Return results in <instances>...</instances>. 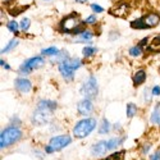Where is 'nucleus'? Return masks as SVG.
Segmentation results:
<instances>
[{"instance_id": "f257e3e1", "label": "nucleus", "mask_w": 160, "mask_h": 160, "mask_svg": "<svg viewBox=\"0 0 160 160\" xmlns=\"http://www.w3.org/2000/svg\"><path fill=\"white\" fill-rule=\"evenodd\" d=\"M85 22L81 19L78 13L73 12L67 14L65 17L62 18V21L58 24V30L62 33H68V35H73V36H78L79 33H82L86 27H85Z\"/></svg>"}, {"instance_id": "f03ea898", "label": "nucleus", "mask_w": 160, "mask_h": 160, "mask_svg": "<svg viewBox=\"0 0 160 160\" xmlns=\"http://www.w3.org/2000/svg\"><path fill=\"white\" fill-rule=\"evenodd\" d=\"M22 137H23V132L21 131L19 127L9 126L2 131V135H0V148L7 149L13 143L18 142Z\"/></svg>"}, {"instance_id": "7ed1b4c3", "label": "nucleus", "mask_w": 160, "mask_h": 160, "mask_svg": "<svg viewBox=\"0 0 160 160\" xmlns=\"http://www.w3.org/2000/svg\"><path fill=\"white\" fill-rule=\"evenodd\" d=\"M96 126H98V122H96L95 118L86 117L85 119L79 121L73 127V136L76 138H85L96 128Z\"/></svg>"}, {"instance_id": "20e7f679", "label": "nucleus", "mask_w": 160, "mask_h": 160, "mask_svg": "<svg viewBox=\"0 0 160 160\" xmlns=\"http://www.w3.org/2000/svg\"><path fill=\"white\" fill-rule=\"evenodd\" d=\"M71 142H72V138L68 135L55 136V137L50 138L49 143L45 146V152L46 154H52V152H55V151H59V150L67 148V146H68Z\"/></svg>"}, {"instance_id": "39448f33", "label": "nucleus", "mask_w": 160, "mask_h": 160, "mask_svg": "<svg viewBox=\"0 0 160 160\" xmlns=\"http://www.w3.org/2000/svg\"><path fill=\"white\" fill-rule=\"evenodd\" d=\"M44 65H45V59L42 57L37 55V57L30 58L26 62H23L21 64V67H19V73H22V74H30L32 71L42 68Z\"/></svg>"}, {"instance_id": "423d86ee", "label": "nucleus", "mask_w": 160, "mask_h": 160, "mask_svg": "<svg viewBox=\"0 0 160 160\" xmlns=\"http://www.w3.org/2000/svg\"><path fill=\"white\" fill-rule=\"evenodd\" d=\"M99 92V86H98V79L95 76H90L87 81L82 85L81 87V94L86 99H95Z\"/></svg>"}, {"instance_id": "0eeeda50", "label": "nucleus", "mask_w": 160, "mask_h": 160, "mask_svg": "<svg viewBox=\"0 0 160 160\" xmlns=\"http://www.w3.org/2000/svg\"><path fill=\"white\" fill-rule=\"evenodd\" d=\"M131 10H132L131 4L124 0V2H119L114 7H112L109 10V14L117 18H127L129 16Z\"/></svg>"}, {"instance_id": "6e6552de", "label": "nucleus", "mask_w": 160, "mask_h": 160, "mask_svg": "<svg viewBox=\"0 0 160 160\" xmlns=\"http://www.w3.org/2000/svg\"><path fill=\"white\" fill-rule=\"evenodd\" d=\"M58 69H59L62 77H63L64 79H67L68 82H72L73 79H74V72H76V71L69 65L68 60L58 63Z\"/></svg>"}, {"instance_id": "1a4fd4ad", "label": "nucleus", "mask_w": 160, "mask_h": 160, "mask_svg": "<svg viewBox=\"0 0 160 160\" xmlns=\"http://www.w3.org/2000/svg\"><path fill=\"white\" fill-rule=\"evenodd\" d=\"M14 88L19 94H30L32 90V82L24 77H19L14 82Z\"/></svg>"}, {"instance_id": "9d476101", "label": "nucleus", "mask_w": 160, "mask_h": 160, "mask_svg": "<svg viewBox=\"0 0 160 160\" xmlns=\"http://www.w3.org/2000/svg\"><path fill=\"white\" fill-rule=\"evenodd\" d=\"M77 110H78V114H81L83 117H88L94 112V102H92L91 99L85 98L77 104Z\"/></svg>"}, {"instance_id": "9b49d317", "label": "nucleus", "mask_w": 160, "mask_h": 160, "mask_svg": "<svg viewBox=\"0 0 160 160\" xmlns=\"http://www.w3.org/2000/svg\"><path fill=\"white\" fill-rule=\"evenodd\" d=\"M50 122V113L36 109V112L32 114V124L35 126H44Z\"/></svg>"}, {"instance_id": "f8f14e48", "label": "nucleus", "mask_w": 160, "mask_h": 160, "mask_svg": "<svg viewBox=\"0 0 160 160\" xmlns=\"http://www.w3.org/2000/svg\"><path fill=\"white\" fill-rule=\"evenodd\" d=\"M142 18H143V22L148 28H154L156 26H159V23H160V14L158 12H149V13H146Z\"/></svg>"}, {"instance_id": "ddd939ff", "label": "nucleus", "mask_w": 160, "mask_h": 160, "mask_svg": "<svg viewBox=\"0 0 160 160\" xmlns=\"http://www.w3.org/2000/svg\"><path fill=\"white\" fill-rule=\"evenodd\" d=\"M58 108V104L57 101L54 100H40L37 102V109L40 110H44V112H48V113H52L55 109Z\"/></svg>"}, {"instance_id": "4468645a", "label": "nucleus", "mask_w": 160, "mask_h": 160, "mask_svg": "<svg viewBox=\"0 0 160 160\" xmlns=\"http://www.w3.org/2000/svg\"><path fill=\"white\" fill-rule=\"evenodd\" d=\"M106 151H109L108 141H99L98 143H95V145L91 146V154H92V155L100 156V155H104Z\"/></svg>"}, {"instance_id": "2eb2a0df", "label": "nucleus", "mask_w": 160, "mask_h": 160, "mask_svg": "<svg viewBox=\"0 0 160 160\" xmlns=\"http://www.w3.org/2000/svg\"><path fill=\"white\" fill-rule=\"evenodd\" d=\"M146 77H148V74H146V71L145 69H138V71H136V73L133 74V86L135 87H138V86H141V85H143L145 83V81H146Z\"/></svg>"}, {"instance_id": "dca6fc26", "label": "nucleus", "mask_w": 160, "mask_h": 160, "mask_svg": "<svg viewBox=\"0 0 160 160\" xmlns=\"http://www.w3.org/2000/svg\"><path fill=\"white\" fill-rule=\"evenodd\" d=\"M126 136H122V137H114V138H110L109 141H108V148H109V150H114V149H117L119 145H122L124 141H126Z\"/></svg>"}, {"instance_id": "f3484780", "label": "nucleus", "mask_w": 160, "mask_h": 160, "mask_svg": "<svg viewBox=\"0 0 160 160\" xmlns=\"http://www.w3.org/2000/svg\"><path fill=\"white\" fill-rule=\"evenodd\" d=\"M159 121H160V102H156L155 108L151 113V117H150V122L152 124H156L159 123Z\"/></svg>"}, {"instance_id": "a211bd4d", "label": "nucleus", "mask_w": 160, "mask_h": 160, "mask_svg": "<svg viewBox=\"0 0 160 160\" xmlns=\"http://www.w3.org/2000/svg\"><path fill=\"white\" fill-rule=\"evenodd\" d=\"M59 52H60V50L55 46H50V48H46V49L41 50V54L44 57H57Z\"/></svg>"}, {"instance_id": "6ab92c4d", "label": "nucleus", "mask_w": 160, "mask_h": 160, "mask_svg": "<svg viewBox=\"0 0 160 160\" xmlns=\"http://www.w3.org/2000/svg\"><path fill=\"white\" fill-rule=\"evenodd\" d=\"M129 26H131V28H133V30H146L148 28L146 27V24H145V22H143V18H137L135 21H132L129 23Z\"/></svg>"}, {"instance_id": "aec40b11", "label": "nucleus", "mask_w": 160, "mask_h": 160, "mask_svg": "<svg viewBox=\"0 0 160 160\" xmlns=\"http://www.w3.org/2000/svg\"><path fill=\"white\" fill-rule=\"evenodd\" d=\"M110 123H109V121L108 119H102L101 121V123H100V127H99V133L100 135H105V133H109L110 132Z\"/></svg>"}, {"instance_id": "412c9836", "label": "nucleus", "mask_w": 160, "mask_h": 160, "mask_svg": "<svg viewBox=\"0 0 160 160\" xmlns=\"http://www.w3.org/2000/svg\"><path fill=\"white\" fill-rule=\"evenodd\" d=\"M128 52H129V55H131L132 58H138V57H141V54L143 52V49L137 44V45H135V46H132Z\"/></svg>"}, {"instance_id": "4be33fe9", "label": "nucleus", "mask_w": 160, "mask_h": 160, "mask_svg": "<svg viewBox=\"0 0 160 160\" xmlns=\"http://www.w3.org/2000/svg\"><path fill=\"white\" fill-rule=\"evenodd\" d=\"M138 112V108H137V105L136 104H133V102H128L127 104V117L128 118H133Z\"/></svg>"}, {"instance_id": "5701e85b", "label": "nucleus", "mask_w": 160, "mask_h": 160, "mask_svg": "<svg viewBox=\"0 0 160 160\" xmlns=\"http://www.w3.org/2000/svg\"><path fill=\"white\" fill-rule=\"evenodd\" d=\"M96 51L98 50L94 46H85L82 49V55H83V58H91V57H94L96 54Z\"/></svg>"}, {"instance_id": "b1692460", "label": "nucleus", "mask_w": 160, "mask_h": 160, "mask_svg": "<svg viewBox=\"0 0 160 160\" xmlns=\"http://www.w3.org/2000/svg\"><path fill=\"white\" fill-rule=\"evenodd\" d=\"M17 45H18V40H17V38H13V40H10V41L7 44V46L2 49V54H7V52L12 51V50L14 49V48H17Z\"/></svg>"}, {"instance_id": "393cba45", "label": "nucleus", "mask_w": 160, "mask_h": 160, "mask_svg": "<svg viewBox=\"0 0 160 160\" xmlns=\"http://www.w3.org/2000/svg\"><path fill=\"white\" fill-rule=\"evenodd\" d=\"M7 28H8V31L13 32L14 35H18L21 27H19V24H18L16 21H8V23H7Z\"/></svg>"}, {"instance_id": "a878e982", "label": "nucleus", "mask_w": 160, "mask_h": 160, "mask_svg": "<svg viewBox=\"0 0 160 160\" xmlns=\"http://www.w3.org/2000/svg\"><path fill=\"white\" fill-rule=\"evenodd\" d=\"M148 51H154V50H160V35L155 36L151 41V45L146 49Z\"/></svg>"}, {"instance_id": "bb28decb", "label": "nucleus", "mask_w": 160, "mask_h": 160, "mask_svg": "<svg viewBox=\"0 0 160 160\" xmlns=\"http://www.w3.org/2000/svg\"><path fill=\"white\" fill-rule=\"evenodd\" d=\"M124 151H118V152H114L112 155H109L106 159L104 160H124Z\"/></svg>"}, {"instance_id": "cd10ccee", "label": "nucleus", "mask_w": 160, "mask_h": 160, "mask_svg": "<svg viewBox=\"0 0 160 160\" xmlns=\"http://www.w3.org/2000/svg\"><path fill=\"white\" fill-rule=\"evenodd\" d=\"M30 26H31V19L30 18H23L19 23V27H21V31L23 32H27L28 28H30Z\"/></svg>"}, {"instance_id": "c85d7f7f", "label": "nucleus", "mask_w": 160, "mask_h": 160, "mask_svg": "<svg viewBox=\"0 0 160 160\" xmlns=\"http://www.w3.org/2000/svg\"><path fill=\"white\" fill-rule=\"evenodd\" d=\"M68 59H71V58H69V54H68V52H67L65 50H60V52L57 55V62H58V63L65 62V60H68Z\"/></svg>"}, {"instance_id": "c756f323", "label": "nucleus", "mask_w": 160, "mask_h": 160, "mask_svg": "<svg viewBox=\"0 0 160 160\" xmlns=\"http://www.w3.org/2000/svg\"><path fill=\"white\" fill-rule=\"evenodd\" d=\"M28 7H19V8H10L8 12H9V14L13 16V17H16L18 14H21L22 12H24V9H27Z\"/></svg>"}, {"instance_id": "7c9ffc66", "label": "nucleus", "mask_w": 160, "mask_h": 160, "mask_svg": "<svg viewBox=\"0 0 160 160\" xmlns=\"http://www.w3.org/2000/svg\"><path fill=\"white\" fill-rule=\"evenodd\" d=\"M68 63H69V65L72 67L74 71L79 69V68L82 67V62L79 60V59H68Z\"/></svg>"}, {"instance_id": "2f4dec72", "label": "nucleus", "mask_w": 160, "mask_h": 160, "mask_svg": "<svg viewBox=\"0 0 160 160\" xmlns=\"http://www.w3.org/2000/svg\"><path fill=\"white\" fill-rule=\"evenodd\" d=\"M85 24H90V26H94V24H96L98 23V18H96V14H91V16H88L85 21Z\"/></svg>"}, {"instance_id": "473e14b6", "label": "nucleus", "mask_w": 160, "mask_h": 160, "mask_svg": "<svg viewBox=\"0 0 160 160\" xmlns=\"http://www.w3.org/2000/svg\"><path fill=\"white\" fill-rule=\"evenodd\" d=\"M152 96H154V95H152V92H151L150 90L146 88V90L143 91V99H145V102H146V104L151 102V98H152Z\"/></svg>"}, {"instance_id": "72a5a7b5", "label": "nucleus", "mask_w": 160, "mask_h": 160, "mask_svg": "<svg viewBox=\"0 0 160 160\" xmlns=\"http://www.w3.org/2000/svg\"><path fill=\"white\" fill-rule=\"evenodd\" d=\"M91 9H92V12L95 13V14H99V13H102L104 12V8L101 7V5H99V4H95V3H92L91 5Z\"/></svg>"}, {"instance_id": "f704fd0d", "label": "nucleus", "mask_w": 160, "mask_h": 160, "mask_svg": "<svg viewBox=\"0 0 160 160\" xmlns=\"http://www.w3.org/2000/svg\"><path fill=\"white\" fill-rule=\"evenodd\" d=\"M150 148H151V143H150V142H145V143L142 145V148H141V152H142V154H148L149 150H150Z\"/></svg>"}, {"instance_id": "c9c22d12", "label": "nucleus", "mask_w": 160, "mask_h": 160, "mask_svg": "<svg viewBox=\"0 0 160 160\" xmlns=\"http://www.w3.org/2000/svg\"><path fill=\"white\" fill-rule=\"evenodd\" d=\"M21 123H22V122H21V119H19L18 117H16V115H14V117H13V118H12V126H16V127H19V126H21Z\"/></svg>"}, {"instance_id": "e433bc0d", "label": "nucleus", "mask_w": 160, "mask_h": 160, "mask_svg": "<svg viewBox=\"0 0 160 160\" xmlns=\"http://www.w3.org/2000/svg\"><path fill=\"white\" fill-rule=\"evenodd\" d=\"M151 92H152L154 96H159L160 95V86H154L152 90H151Z\"/></svg>"}, {"instance_id": "4c0bfd02", "label": "nucleus", "mask_w": 160, "mask_h": 160, "mask_svg": "<svg viewBox=\"0 0 160 160\" xmlns=\"http://www.w3.org/2000/svg\"><path fill=\"white\" fill-rule=\"evenodd\" d=\"M148 44H149V38H148V37H145V38H142V40H141V41L138 42V45H140V46H141L142 49H143L145 46H148Z\"/></svg>"}, {"instance_id": "58836bf2", "label": "nucleus", "mask_w": 160, "mask_h": 160, "mask_svg": "<svg viewBox=\"0 0 160 160\" xmlns=\"http://www.w3.org/2000/svg\"><path fill=\"white\" fill-rule=\"evenodd\" d=\"M119 37V33L115 32V31H110V35H109V40L110 41H114V38H118Z\"/></svg>"}, {"instance_id": "ea45409f", "label": "nucleus", "mask_w": 160, "mask_h": 160, "mask_svg": "<svg viewBox=\"0 0 160 160\" xmlns=\"http://www.w3.org/2000/svg\"><path fill=\"white\" fill-rule=\"evenodd\" d=\"M0 65H2L5 71H10V65H9V64H7V62H5L4 59L0 60Z\"/></svg>"}, {"instance_id": "a19ab883", "label": "nucleus", "mask_w": 160, "mask_h": 160, "mask_svg": "<svg viewBox=\"0 0 160 160\" xmlns=\"http://www.w3.org/2000/svg\"><path fill=\"white\" fill-rule=\"evenodd\" d=\"M150 160H160V151H156L152 155H150Z\"/></svg>"}, {"instance_id": "79ce46f5", "label": "nucleus", "mask_w": 160, "mask_h": 160, "mask_svg": "<svg viewBox=\"0 0 160 160\" xmlns=\"http://www.w3.org/2000/svg\"><path fill=\"white\" fill-rule=\"evenodd\" d=\"M74 2L78 4H85V3H87V0H74Z\"/></svg>"}, {"instance_id": "37998d69", "label": "nucleus", "mask_w": 160, "mask_h": 160, "mask_svg": "<svg viewBox=\"0 0 160 160\" xmlns=\"http://www.w3.org/2000/svg\"><path fill=\"white\" fill-rule=\"evenodd\" d=\"M44 2H50V0H44Z\"/></svg>"}, {"instance_id": "c03bdc74", "label": "nucleus", "mask_w": 160, "mask_h": 160, "mask_svg": "<svg viewBox=\"0 0 160 160\" xmlns=\"http://www.w3.org/2000/svg\"><path fill=\"white\" fill-rule=\"evenodd\" d=\"M159 124H160V121H159Z\"/></svg>"}]
</instances>
